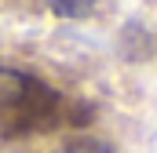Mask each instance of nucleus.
Listing matches in <instances>:
<instances>
[{"label": "nucleus", "mask_w": 157, "mask_h": 153, "mask_svg": "<svg viewBox=\"0 0 157 153\" xmlns=\"http://www.w3.org/2000/svg\"><path fill=\"white\" fill-rule=\"evenodd\" d=\"M48 7H51L59 18H84V15L95 7V0H48Z\"/></svg>", "instance_id": "1"}]
</instances>
